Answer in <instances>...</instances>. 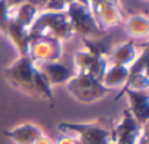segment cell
<instances>
[{"mask_svg": "<svg viewBox=\"0 0 149 144\" xmlns=\"http://www.w3.org/2000/svg\"><path fill=\"white\" fill-rule=\"evenodd\" d=\"M72 25L64 12H42L38 13L32 25L28 28V37H50L58 41L69 40L73 35Z\"/></svg>", "mask_w": 149, "mask_h": 144, "instance_id": "obj_1", "label": "cell"}, {"mask_svg": "<svg viewBox=\"0 0 149 144\" xmlns=\"http://www.w3.org/2000/svg\"><path fill=\"white\" fill-rule=\"evenodd\" d=\"M111 128L113 126H107L102 119L84 124H58V131L63 135L73 137L79 144H110Z\"/></svg>", "mask_w": 149, "mask_h": 144, "instance_id": "obj_2", "label": "cell"}, {"mask_svg": "<svg viewBox=\"0 0 149 144\" xmlns=\"http://www.w3.org/2000/svg\"><path fill=\"white\" fill-rule=\"evenodd\" d=\"M5 78L12 84L15 88L37 97L35 84L40 71L37 65L28 57V56H19L10 66L5 69Z\"/></svg>", "mask_w": 149, "mask_h": 144, "instance_id": "obj_3", "label": "cell"}, {"mask_svg": "<svg viewBox=\"0 0 149 144\" xmlns=\"http://www.w3.org/2000/svg\"><path fill=\"white\" fill-rule=\"evenodd\" d=\"M66 87L73 99L82 103H94L110 93V90L105 88L101 81L82 72H76L74 77L66 84Z\"/></svg>", "mask_w": 149, "mask_h": 144, "instance_id": "obj_4", "label": "cell"}, {"mask_svg": "<svg viewBox=\"0 0 149 144\" xmlns=\"http://www.w3.org/2000/svg\"><path fill=\"white\" fill-rule=\"evenodd\" d=\"M64 13L72 25L73 32L81 34L84 38H95L104 35V31L100 30L97 21L94 19L89 6L73 2L66 6Z\"/></svg>", "mask_w": 149, "mask_h": 144, "instance_id": "obj_5", "label": "cell"}, {"mask_svg": "<svg viewBox=\"0 0 149 144\" xmlns=\"http://www.w3.org/2000/svg\"><path fill=\"white\" fill-rule=\"evenodd\" d=\"M61 41L50 37H35L29 38L28 46V57L34 63H45L56 62L61 57Z\"/></svg>", "mask_w": 149, "mask_h": 144, "instance_id": "obj_6", "label": "cell"}, {"mask_svg": "<svg viewBox=\"0 0 149 144\" xmlns=\"http://www.w3.org/2000/svg\"><path fill=\"white\" fill-rule=\"evenodd\" d=\"M148 126V125H146ZM145 126L137 124L130 112L126 109L118 124L113 125L110 144H137V140Z\"/></svg>", "mask_w": 149, "mask_h": 144, "instance_id": "obj_7", "label": "cell"}, {"mask_svg": "<svg viewBox=\"0 0 149 144\" xmlns=\"http://www.w3.org/2000/svg\"><path fill=\"white\" fill-rule=\"evenodd\" d=\"M89 9L101 31H105L123 21L120 6L105 0H89Z\"/></svg>", "mask_w": 149, "mask_h": 144, "instance_id": "obj_8", "label": "cell"}, {"mask_svg": "<svg viewBox=\"0 0 149 144\" xmlns=\"http://www.w3.org/2000/svg\"><path fill=\"white\" fill-rule=\"evenodd\" d=\"M73 63H74V71L76 72H82V74H88L91 77H94L95 80L101 81L105 71L108 68V59L105 57H97L89 54L85 50H79L74 53L73 56Z\"/></svg>", "mask_w": 149, "mask_h": 144, "instance_id": "obj_9", "label": "cell"}, {"mask_svg": "<svg viewBox=\"0 0 149 144\" xmlns=\"http://www.w3.org/2000/svg\"><path fill=\"white\" fill-rule=\"evenodd\" d=\"M38 71L44 75L50 87L54 85H66L76 74L73 66H69L66 63H61L60 60L56 62H45V63H35Z\"/></svg>", "mask_w": 149, "mask_h": 144, "instance_id": "obj_10", "label": "cell"}, {"mask_svg": "<svg viewBox=\"0 0 149 144\" xmlns=\"http://www.w3.org/2000/svg\"><path fill=\"white\" fill-rule=\"evenodd\" d=\"M123 96H127L129 100V112L130 115L134 118V121L137 124H140L142 126L148 125V119H149V96H148V90L145 91H137V90H126Z\"/></svg>", "mask_w": 149, "mask_h": 144, "instance_id": "obj_11", "label": "cell"}, {"mask_svg": "<svg viewBox=\"0 0 149 144\" xmlns=\"http://www.w3.org/2000/svg\"><path fill=\"white\" fill-rule=\"evenodd\" d=\"M0 32H3L10 40L13 47L18 50L19 56H28V46H29L28 30L24 28L22 25H19L16 21H13V18H10V15L0 25Z\"/></svg>", "mask_w": 149, "mask_h": 144, "instance_id": "obj_12", "label": "cell"}, {"mask_svg": "<svg viewBox=\"0 0 149 144\" xmlns=\"http://www.w3.org/2000/svg\"><path fill=\"white\" fill-rule=\"evenodd\" d=\"M140 50L136 46L134 40H129L126 43L118 44L117 47H114L108 56V63L110 65H118V66H130L136 57L139 56Z\"/></svg>", "mask_w": 149, "mask_h": 144, "instance_id": "obj_13", "label": "cell"}, {"mask_svg": "<svg viewBox=\"0 0 149 144\" xmlns=\"http://www.w3.org/2000/svg\"><path fill=\"white\" fill-rule=\"evenodd\" d=\"M5 135L15 144H35V141L44 135V132L34 124H22L9 131H5Z\"/></svg>", "mask_w": 149, "mask_h": 144, "instance_id": "obj_14", "label": "cell"}, {"mask_svg": "<svg viewBox=\"0 0 149 144\" xmlns=\"http://www.w3.org/2000/svg\"><path fill=\"white\" fill-rule=\"evenodd\" d=\"M129 78V68L127 66H118V65H108L105 74L101 80V84L108 88L110 91L123 88L126 81Z\"/></svg>", "mask_w": 149, "mask_h": 144, "instance_id": "obj_15", "label": "cell"}, {"mask_svg": "<svg viewBox=\"0 0 149 144\" xmlns=\"http://www.w3.org/2000/svg\"><path fill=\"white\" fill-rule=\"evenodd\" d=\"M84 46H85V52H88L89 54L108 59L113 50V37L101 35L95 38H84Z\"/></svg>", "mask_w": 149, "mask_h": 144, "instance_id": "obj_16", "label": "cell"}, {"mask_svg": "<svg viewBox=\"0 0 149 144\" xmlns=\"http://www.w3.org/2000/svg\"><path fill=\"white\" fill-rule=\"evenodd\" d=\"M126 32L133 38H146L149 34V21L146 15H132L124 22Z\"/></svg>", "mask_w": 149, "mask_h": 144, "instance_id": "obj_17", "label": "cell"}, {"mask_svg": "<svg viewBox=\"0 0 149 144\" xmlns=\"http://www.w3.org/2000/svg\"><path fill=\"white\" fill-rule=\"evenodd\" d=\"M9 15H10V18H13V21H16L19 25H22L24 28L28 30L32 25V22L35 21V18L38 15V9L29 3H24L19 8L10 11Z\"/></svg>", "mask_w": 149, "mask_h": 144, "instance_id": "obj_18", "label": "cell"}, {"mask_svg": "<svg viewBox=\"0 0 149 144\" xmlns=\"http://www.w3.org/2000/svg\"><path fill=\"white\" fill-rule=\"evenodd\" d=\"M3 3L6 5V8H8L9 11H13V9L19 8L21 5L26 3V0H3Z\"/></svg>", "mask_w": 149, "mask_h": 144, "instance_id": "obj_19", "label": "cell"}, {"mask_svg": "<svg viewBox=\"0 0 149 144\" xmlns=\"http://www.w3.org/2000/svg\"><path fill=\"white\" fill-rule=\"evenodd\" d=\"M9 9L6 8V5L3 3V0H0V25H2L8 18H9Z\"/></svg>", "mask_w": 149, "mask_h": 144, "instance_id": "obj_20", "label": "cell"}, {"mask_svg": "<svg viewBox=\"0 0 149 144\" xmlns=\"http://www.w3.org/2000/svg\"><path fill=\"white\" fill-rule=\"evenodd\" d=\"M54 144H79L76 140H74L73 137H69V135H60V138L57 140V143H54Z\"/></svg>", "mask_w": 149, "mask_h": 144, "instance_id": "obj_21", "label": "cell"}, {"mask_svg": "<svg viewBox=\"0 0 149 144\" xmlns=\"http://www.w3.org/2000/svg\"><path fill=\"white\" fill-rule=\"evenodd\" d=\"M47 2H48V0H26V3L32 5V6L37 8V9H40V8H45Z\"/></svg>", "mask_w": 149, "mask_h": 144, "instance_id": "obj_22", "label": "cell"}, {"mask_svg": "<svg viewBox=\"0 0 149 144\" xmlns=\"http://www.w3.org/2000/svg\"><path fill=\"white\" fill-rule=\"evenodd\" d=\"M137 144H148V129H146V126L143 128V131H142V134L137 140Z\"/></svg>", "mask_w": 149, "mask_h": 144, "instance_id": "obj_23", "label": "cell"}, {"mask_svg": "<svg viewBox=\"0 0 149 144\" xmlns=\"http://www.w3.org/2000/svg\"><path fill=\"white\" fill-rule=\"evenodd\" d=\"M35 144H54L47 135H42V137H40L37 141H35Z\"/></svg>", "mask_w": 149, "mask_h": 144, "instance_id": "obj_24", "label": "cell"}, {"mask_svg": "<svg viewBox=\"0 0 149 144\" xmlns=\"http://www.w3.org/2000/svg\"><path fill=\"white\" fill-rule=\"evenodd\" d=\"M105 2H110V3H114V5L120 6V0H105Z\"/></svg>", "mask_w": 149, "mask_h": 144, "instance_id": "obj_25", "label": "cell"}, {"mask_svg": "<svg viewBox=\"0 0 149 144\" xmlns=\"http://www.w3.org/2000/svg\"><path fill=\"white\" fill-rule=\"evenodd\" d=\"M73 2H78V0H63V3L67 6V5H70V3H73Z\"/></svg>", "mask_w": 149, "mask_h": 144, "instance_id": "obj_26", "label": "cell"}]
</instances>
